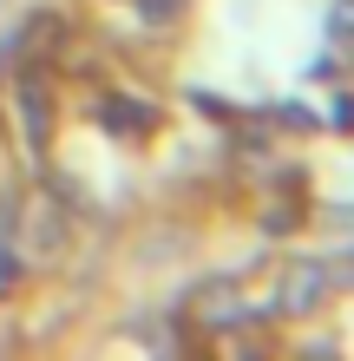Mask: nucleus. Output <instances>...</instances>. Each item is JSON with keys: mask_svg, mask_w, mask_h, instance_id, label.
Returning <instances> with one entry per match:
<instances>
[{"mask_svg": "<svg viewBox=\"0 0 354 361\" xmlns=\"http://www.w3.org/2000/svg\"><path fill=\"white\" fill-rule=\"evenodd\" d=\"M328 276H335V283H354V250H348L341 263H328Z\"/></svg>", "mask_w": 354, "mask_h": 361, "instance_id": "3", "label": "nucleus"}, {"mask_svg": "<svg viewBox=\"0 0 354 361\" xmlns=\"http://www.w3.org/2000/svg\"><path fill=\"white\" fill-rule=\"evenodd\" d=\"M328 283H335L328 263H289L282 283H276V309H282V315H308V309L328 295Z\"/></svg>", "mask_w": 354, "mask_h": 361, "instance_id": "1", "label": "nucleus"}, {"mask_svg": "<svg viewBox=\"0 0 354 361\" xmlns=\"http://www.w3.org/2000/svg\"><path fill=\"white\" fill-rule=\"evenodd\" d=\"M328 27H335V33H354V0H335V13H328Z\"/></svg>", "mask_w": 354, "mask_h": 361, "instance_id": "2", "label": "nucleus"}]
</instances>
